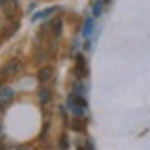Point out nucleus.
<instances>
[{
	"mask_svg": "<svg viewBox=\"0 0 150 150\" xmlns=\"http://www.w3.org/2000/svg\"><path fill=\"white\" fill-rule=\"evenodd\" d=\"M16 30H18V21H14V23H13V27H9L7 30H4V37H6V39H7V37H11Z\"/></svg>",
	"mask_w": 150,
	"mask_h": 150,
	"instance_id": "8",
	"label": "nucleus"
},
{
	"mask_svg": "<svg viewBox=\"0 0 150 150\" xmlns=\"http://www.w3.org/2000/svg\"><path fill=\"white\" fill-rule=\"evenodd\" d=\"M2 81H4V78H2V76H0V88H2Z\"/></svg>",
	"mask_w": 150,
	"mask_h": 150,
	"instance_id": "17",
	"label": "nucleus"
},
{
	"mask_svg": "<svg viewBox=\"0 0 150 150\" xmlns=\"http://www.w3.org/2000/svg\"><path fill=\"white\" fill-rule=\"evenodd\" d=\"M76 74L78 76H87V62H85V58L81 57V55H78L76 57Z\"/></svg>",
	"mask_w": 150,
	"mask_h": 150,
	"instance_id": "3",
	"label": "nucleus"
},
{
	"mask_svg": "<svg viewBox=\"0 0 150 150\" xmlns=\"http://www.w3.org/2000/svg\"><path fill=\"white\" fill-rule=\"evenodd\" d=\"M34 58H35V60H39V62H44V60L48 58V53H44V50H37V51H35V55H34Z\"/></svg>",
	"mask_w": 150,
	"mask_h": 150,
	"instance_id": "9",
	"label": "nucleus"
},
{
	"mask_svg": "<svg viewBox=\"0 0 150 150\" xmlns=\"http://www.w3.org/2000/svg\"><path fill=\"white\" fill-rule=\"evenodd\" d=\"M37 81L39 83H46V81H50L51 80V76H53V69L50 67V65H44V67H41L39 71H37Z\"/></svg>",
	"mask_w": 150,
	"mask_h": 150,
	"instance_id": "2",
	"label": "nucleus"
},
{
	"mask_svg": "<svg viewBox=\"0 0 150 150\" xmlns=\"http://www.w3.org/2000/svg\"><path fill=\"white\" fill-rule=\"evenodd\" d=\"M90 28H92V21H90V20H87V21H85V28H83V35H88Z\"/></svg>",
	"mask_w": 150,
	"mask_h": 150,
	"instance_id": "11",
	"label": "nucleus"
},
{
	"mask_svg": "<svg viewBox=\"0 0 150 150\" xmlns=\"http://www.w3.org/2000/svg\"><path fill=\"white\" fill-rule=\"evenodd\" d=\"M101 4H103V2H97V6L94 7V14H96V16H99V14H101Z\"/></svg>",
	"mask_w": 150,
	"mask_h": 150,
	"instance_id": "13",
	"label": "nucleus"
},
{
	"mask_svg": "<svg viewBox=\"0 0 150 150\" xmlns=\"http://www.w3.org/2000/svg\"><path fill=\"white\" fill-rule=\"evenodd\" d=\"M13 2H18V0H13Z\"/></svg>",
	"mask_w": 150,
	"mask_h": 150,
	"instance_id": "21",
	"label": "nucleus"
},
{
	"mask_svg": "<svg viewBox=\"0 0 150 150\" xmlns=\"http://www.w3.org/2000/svg\"><path fill=\"white\" fill-rule=\"evenodd\" d=\"M20 150H23V148H20Z\"/></svg>",
	"mask_w": 150,
	"mask_h": 150,
	"instance_id": "22",
	"label": "nucleus"
},
{
	"mask_svg": "<svg viewBox=\"0 0 150 150\" xmlns=\"http://www.w3.org/2000/svg\"><path fill=\"white\" fill-rule=\"evenodd\" d=\"M78 150H87V148H85V146H81V145H80V146H78Z\"/></svg>",
	"mask_w": 150,
	"mask_h": 150,
	"instance_id": "18",
	"label": "nucleus"
},
{
	"mask_svg": "<svg viewBox=\"0 0 150 150\" xmlns=\"http://www.w3.org/2000/svg\"><path fill=\"white\" fill-rule=\"evenodd\" d=\"M50 99H51V92H50L48 88H42V90L39 92V101H41V104H46Z\"/></svg>",
	"mask_w": 150,
	"mask_h": 150,
	"instance_id": "6",
	"label": "nucleus"
},
{
	"mask_svg": "<svg viewBox=\"0 0 150 150\" xmlns=\"http://www.w3.org/2000/svg\"><path fill=\"white\" fill-rule=\"evenodd\" d=\"M53 11H55V9H53V7H48V9H46V11H42V13H39V14H35V16H34V18H32V20H34V21H35V20H41V18H46V16H50V14H51V13H53Z\"/></svg>",
	"mask_w": 150,
	"mask_h": 150,
	"instance_id": "7",
	"label": "nucleus"
},
{
	"mask_svg": "<svg viewBox=\"0 0 150 150\" xmlns=\"http://www.w3.org/2000/svg\"><path fill=\"white\" fill-rule=\"evenodd\" d=\"M4 106H6V104H4V103H0V113H2V111H4V110H6V108H4Z\"/></svg>",
	"mask_w": 150,
	"mask_h": 150,
	"instance_id": "15",
	"label": "nucleus"
},
{
	"mask_svg": "<svg viewBox=\"0 0 150 150\" xmlns=\"http://www.w3.org/2000/svg\"><path fill=\"white\" fill-rule=\"evenodd\" d=\"M0 150H6V146H4V143H0Z\"/></svg>",
	"mask_w": 150,
	"mask_h": 150,
	"instance_id": "16",
	"label": "nucleus"
},
{
	"mask_svg": "<svg viewBox=\"0 0 150 150\" xmlns=\"http://www.w3.org/2000/svg\"><path fill=\"white\" fill-rule=\"evenodd\" d=\"M21 69H23V62L20 58H11V60H7L2 65V69H0V76L2 78H13V76H16V74L21 72Z\"/></svg>",
	"mask_w": 150,
	"mask_h": 150,
	"instance_id": "1",
	"label": "nucleus"
},
{
	"mask_svg": "<svg viewBox=\"0 0 150 150\" xmlns=\"http://www.w3.org/2000/svg\"><path fill=\"white\" fill-rule=\"evenodd\" d=\"M14 97V90L11 88V87H2L0 88V103H7V101H11Z\"/></svg>",
	"mask_w": 150,
	"mask_h": 150,
	"instance_id": "4",
	"label": "nucleus"
},
{
	"mask_svg": "<svg viewBox=\"0 0 150 150\" xmlns=\"http://www.w3.org/2000/svg\"><path fill=\"white\" fill-rule=\"evenodd\" d=\"M104 2H106V4H108V2H110V0H104Z\"/></svg>",
	"mask_w": 150,
	"mask_h": 150,
	"instance_id": "20",
	"label": "nucleus"
},
{
	"mask_svg": "<svg viewBox=\"0 0 150 150\" xmlns=\"http://www.w3.org/2000/svg\"><path fill=\"white\" fill-rule=\"evenodd\" d=\"M58 148H60V150H67V148H69V141H67V136H60V141H58Z\"/></svg>",
	"mask_w": 150,
	"mask_h": 150,
	"instance_id": "10",
	"label": "nucleus"
},
{
	"mask_svg": "<svg viewBox=\"0 0 150 150\" xmlns=\"http://www.w3.org/2000/svg\"><path fill=\"white\" fill-rule=\"evenodd\" d=\"M51 34L55 35V39H58L62 35V20L60 18H57V20L51 21Z\"/></svg>",
	"mask_w": 150,
	"mask_h": 150,
	"instance_id": "5",
	"label": "nucleus"
},
{
	"mask_svg": "<svg viewBox=\"0 0 150 150\" xmlns=\"http://www.w3.org/2000/svg\"><path fill=\"white\" fill-rule=\"evenodd\" d=\"M46 132H48V124H46V125L42 127V132H41V138H42V139L46 138Z\"/></svg>",
	"mask_w": 150,
	"mask_h": 150,
	"instance_id": "14",
	"label": "nucleus"
},
{
	"mask_svg": "<svg viewBox=\"0 0 150 150\" xmlns=\"http://www.w3.org/2000/svg\"><path fill=\"white\" fill-rule=\"evenodd\" d=\"M83 127H85V125L80 124V120H76V122L72 124V129H76V131H83Z\"/></svg>",
	"mask_w": 150,
	"mask_h": 150,
	"instance_id": "12",
	"label": "nucleus"
},
{
	"mask_svg": "<svg viewBox=\"0 0 150 150\" xmlns=\"http://www.w3.org/2000/svg\"><path fill=\"white\" fill-rule=\"evenodd\" d=\"M0 134H2V124H0Z\"/></svg>",
	"mask_w": 150,
	"mask_h": 150,
	"instance_id": "19",
	"label": "nucleus"
}]
</instances>
